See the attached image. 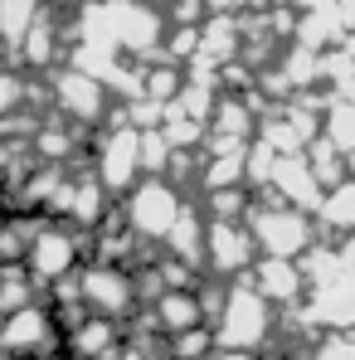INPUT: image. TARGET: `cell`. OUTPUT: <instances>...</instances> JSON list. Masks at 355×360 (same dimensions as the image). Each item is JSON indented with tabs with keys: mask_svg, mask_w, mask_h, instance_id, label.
I'll list each match as a JSON object with an SVG mask.
<instances>
[{
	"mask_svg": "<svg viewBox=\"0 0 355 360\" xmlns=\"http://www.w3.org/2000/svg\"><path fill=\"white\" fill-rule=\"evenodd\" d=\"M243 229H248V239H253V248L263 258H288V263H302L316 248V234H321L316 229V214L283 205L278 195L253 200L248 214H243Z\"/></svg>",
	"mask_w": 355,
	"mask_h": 360,
	"instance_id": "1",
	"label": "cell"
},
{
	"mask_svg": "<svg viewBox=\"0 0 355 360\" xmlns=\"http://www.w3.org/2000/svg\"><path fill=\"white\" fill-rule=\"evenodd\" d=\"M273 326H278L273 307H268V302L253 292V283H248V278H238V283H224L219 311L209 316L214 351H248V356H258V351L268 346Z\"/></svg>",
	"mask_w": 355,
	"mask_h": 360,
	"instance_id": "2",
	"label": "cell"
},
{
	"mask_svg": "<svg viewBox=\"0 0 355 360\" xmlns=\"http://www.w3.org/2000/svg\"><path fill=\"white\" fill-rule=\"evenodd\" d=\"M180 210H185V195H180V185L171 176H141L131 190H127V200H122L117 219L127 224V234L136 243H156V248H166L171 239V229H176Z\"/></svg>",
	"mask_w": 355,
	"mask_h": 360,
	"instance_id": "3",
	"label": "cell"
},
{
	"mask_svg": "<svg viewBox=\"0 0 355 360\" xmlns=\"http://www.w3.org/2000/svg\"><path fill=\"white\" fill-rule=\"evenodd\" d=\"M83 258H88V234L83 229H73V224H34V234H30V248H25V273L34 278V288L39 292H49V288H59L68 278H78V268H83Z\"/></svg>",
	"mask_w": 355,
	"mask_h": 360,
	"instance_id": "4",
	"label": "cell"
},
{
	"mask_svg": "<svg viewBox=\"0 0 355 360\" xmlns=\"http://www.w3.org/2000/svg\"><path fill=\"white\" fill-rule=\"evenodd\" d=\"M0 356L5 360H59L63 326L44 302H30L10 316H0Z\"/></svg>",
	"mask_w": 355,
	"mask_h": 360,
	"instance_id": "5",
	"label": "cell"
},
{
	"mask_svg": "<svg viewBox=\"0 0 355 360\" xmlns=\"http://www.w3.org/2000/svg\"><path fill=\"white\" fill-rule=\"evenodd\" d=\"M73 288H78V302H83V311H88V316H103V321H117V326H122V316H131V307H136L131 268L83 263V268H78V278H73Z\"/></svg>",
	"mask_w": 355,
	"mask_h": 360,
	"instance_id": "6",
	"label": "cell"
},
{
	"mask_svg": "<svg viewBox=\"0 0 355 360\" xmlns=\"http://www.w3.org/2000/svg\"><path fill=\"white\" fill-rule=\"evenodd\" d=\"M253 239L243 219H205V248H200V273L214 283H238V273H253Z\"/></svg>",
	"mask_w": 355,
	"mask_h": 360,
	"instance_id": "7",
	"label": "cell"
},
{
	"mask_svg": "<svg viewBox=\"0 0 355 360\" xmlns=\"http://www.w3.org/2000/svg\"><path fill=\"white\" fill-rule=\"evenodd\" d=\"M98 185L108 195H127L141 180V131L136 127H112L98 141V166H93Z\"/></svg>",
	"mask_w": 355,
	"mask_h": 360,
	"instance_id": "8",
	"label": "cell"
},
{
	"mask_svg": "<svg viewBox=\"0 0 355 360\" xmlns=\"http://www.w3.org/2000/svg\"><path fill=\"white\" fill-rule=\"evenodd\" d=\"M306 297H311V321L316 326H331L336 336H346L355 331V268H341V273H331V278H321V283H311L306 288Z\"/></svg>",
	"mask_w": 355,
	"mask_h": 360,
	"instance_id": "9",
	"label": "cell"
},
{
	"mask_svg": "<svg viewBox=\"0 0 355 360\" xmlns=\"http://www.w3.org/2000/svg\"><path fill=\"white\" fill-rule=\"evenodd\" d=\"M54 108L63 112V122H103L108 117V88L98 78H88L83 68H59L54 73Z\"/></svg>",
	"mask_w": 355,
	"mask_h": 360,
	"instance_id": "10",
	"label": "cell"
},
{
	"mask_svg": "<svg viewBox=\"0 0 355 360\" xmlns=\"http://www.w3.org/2000/svg\"><path fill=\"white\" fill-rule=\"evenodd\" d=\"M248 283H253V292L268 302L273 311L278 307H297V302L306 297V273H302V263H288V258H258Z\"/></svg>",
	"mask_w": 355,
	"mask_h": 360,
	"instance_id": "11",
	"label": "cell"
},
{
	"mask_svg": "<svg viewBox=\"0 0 355 360\" xmlns=\"http://www.w3.org/2000/svg\"><path fill=\"white\" fill-rule=\"evenodd\" d=\"M268 185L283 195V205H292V210H306V214H316L321 210V180L311 176V166H306V156H278L273 161V176Z\"/></svg>",
	"mask_w": 355,
	"mask_h": 360,
	"instance_id": "12",
	"label": "cell"
},
{
	"mask_svg": "<svg viewBox=\"0 0 355 360\" xmlns=\"http://www.w3.org/2000/svg\"><path fill=\"white\" fill-rule=\"evenodd\" d=\"M151 316H156L151 326H156L166 341H176V336H185V331L205 326V307H200V297H195V292H156Z\"/></svg>",
	"mask_w": 355,
	"mask_h": 360,
	"instance_id": "13",
	"label": "cell"
},
{
	"mask_svg": "<svg viewBox=\"0 0 355 360\" xmlns=\"http://www.w3.org/2000/svg\"><path fill=\"white\" fill-rule=\"evenodd\" d=\"M117 341H122V326H117V321L83 316L78 326H68V331H63V356H73V360H103Z\"/></svg>",
	"mask_w": 355,
	"mask_h": 360,
	"instance_id": "14",
	"label": "cell"
},
{
	"mask_svg": "<svg viewBox=\"0 0 355 360\" xmlns=\"http://www.w3.org/2000/svg\"><path fill=\"white\" fill-rule=\"evenodd\" d=\"M39 20H44V0H0V49L20 54V44Z\"/></svg>",
	"mask_w": 355,
	"mask_h": 360,
	"instance_id": "15",
	"label": "cell"
},
{
	"mask_svg": "<svg viewBox=\"0 0 355 360\" xmlns=\"http://www.w3.org/2000/svg\"><path fill=\"white\" fill-rule=\"evenodd\" d=\"M316 229H336V234H355V176L336 180L326 195H321V210H316Z\"/></svg>",
	"mask_w": 355,
	"mask_h": 360,
	"instance_id": "16",
	"label": "cell"
},
{
	"mask_svg": "<svg viewBox=\"0 0 355 360\" xmlns=\"http://www.w3.org/2000/svg\"><path fill=\"white\" fill-rule=\"evenodd\" d=\"M321 131H326V146L346 161V166H355V103H346V98H336L331 108H326V122H321Z\"/></svg>",
	"mask_w": 355,
	"mask_h": 360,
	"instance_id": "17",
	"label": "cell"
},
{
	"mask_svg": "<svg viewBox=\"0 0 355 360\" xmlns=\"http://www.w3.org/2000/svg\"><path fill=\"white\" fill-rule=\"evenodd\" d=\"M34 297H39V288H34V278L25 273V263H0V316L30 307Z\"/></svg>",
	"mask_w": 355,
	"mask_h": 360,
	"instance_id": "18",
	"label": "cell"
},
{
	"mask_svg": "<svg viewBox=\"0 0 355 360\" xmlns=\"http://www.w3.org/2000/svg\"><path fill=\"white\" fill-rule=\"evenodd\" d=\"M20 103H25V78L20 73H10V68H0V122H10L20 112Z\"/></svg>",
	"mask_w": 355,
	"mask_h": 360,
	"instance_id": "19",
	"label": "cell"
},
{
	"mask_svg": "<svg viewBox=\"0 0 355 360\" xmlns=\"http://www.w3.org/2000/svg\"><path fill=\"white\" fill-rule=\"evenodd\" d=\"M316 360H355V331L321 341V346H316Z\"/></svg>",
	"mask_w": 355,
	"mask_h": 360,
	"instance_id": "20",
	"label": "cell"
},
{
	"mask_svg": "<svg viewBox=\"0 0 355 360\" xmlns=\"http://www.w3.org/2000/svg\"><path fill=\"white\" fill-rule=\"evenodd\" d=\"M292 10H302V15H311V10H326V5H336V0H288Z\"/></svg>",
	"mask_w": 355,
	"mask_h": 360,
	"instance_id": "21",
	"label": "cell"
},
{
	"mask_svg": "<svg viewBox=\"0 0 355 360\" xmlns=\"http://www.w3.org/2000/svg\"><path fill=\"white\" fill-rule=\"evenodd\" d=\"M209 360H258V356H248V351H214Z\"/></svg>",
	"mask_w": 355,
	"mask_h": 360,
	"instance_id": "22",
	"label": "cell"
}]
</instances>
